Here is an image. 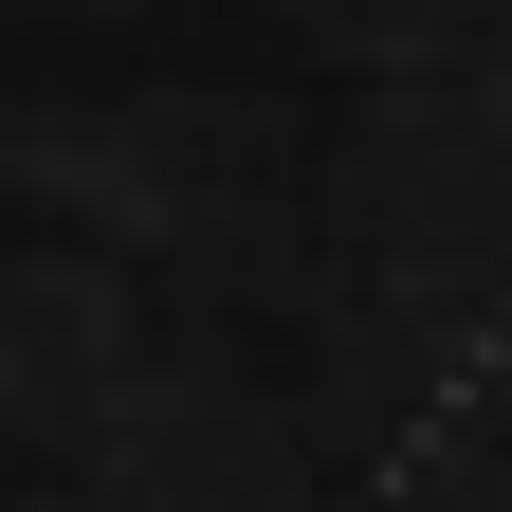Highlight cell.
<instances>
[]
</instances>
